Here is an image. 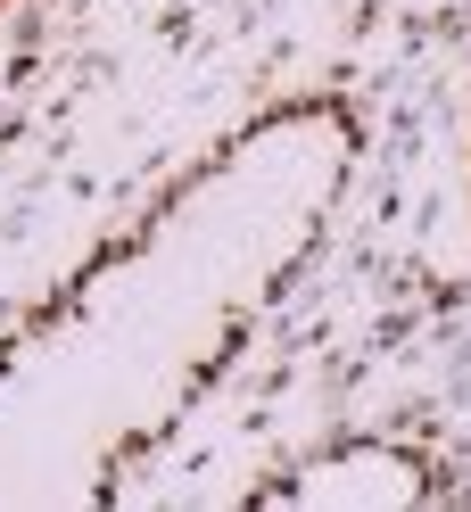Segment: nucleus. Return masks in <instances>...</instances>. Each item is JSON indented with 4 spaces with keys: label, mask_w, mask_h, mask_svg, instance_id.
I'll return each mask as SVG.
<instances>
[{
    "label": "nucleus",
    "mask_w": 471,
    "mask_h": 512,
    "mask_svg": "<svg viewBox=\"0 0 471 512\" xmlns=\"http://www.w3.org/2000/svg\"><path fill=\"white\" fill-rule=\"evenodd\" d=\"M463 199H471V100H463Z\"/></svg>",
    "instance_id": "obj_1"
},
{
    "label": "nucleus",
    "mask_w": 471,
    "mask_h": 512,
    "mask_svg": "<svg viewBox=\"0 0 471 512\" xmlns=\"http://www.w3.org/2000/svg\"><path fill=\"white\" fill-rule=\"evenodd\" d=\"M9 9H25V0H0V17H9Z\"/></svg>",
    "instance_id": "obj_2"
}]
</instances>
